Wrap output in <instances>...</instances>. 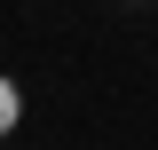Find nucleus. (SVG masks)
Wrapping results in <instances>:
<instances>
[{"label":"nucleus","mask_w":158,"mask_h":150,"mask_svg":"<svg viewBox=\"0 0 158 150\" xmlns=\"http://www.w3.org/2000/svg\"><path fill=\"white\" fill-rule=\"evenodd\" d=\"M16 127H24V87H16L8 71H0V142H8Z\"/></svg>","instance_id":"nucleus-1"}]
</instances>
